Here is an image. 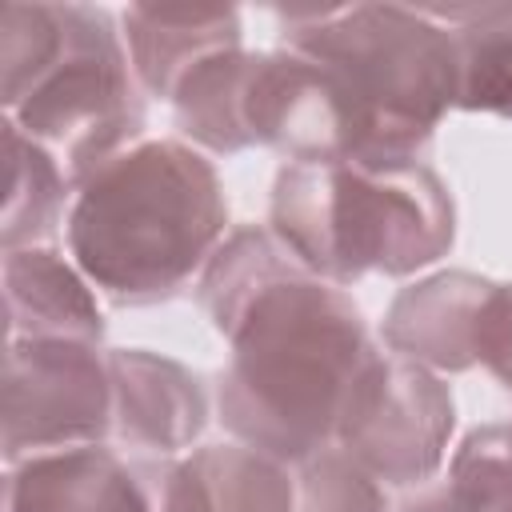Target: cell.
Instances as JSON below:
<instances>
[{
  "label": "cell",
  "mask_w": 512,
  "mask_h": 512,
  "mask_svg": "<svg viewBox=\"0 0 512 512\" xmlns=\"http://www.w3.org/2000/svg\"><path fill=\"white\" fill-rule=\"evenodd\" d=\"M276 256L264 236L244 232L208 280L212 316L220 332L236 336L220 404L228 424L252 444L304 456L340 428L372 352L364 348L356 308Z\"/></svg>",
  "instance_id": "6da1fadb"
},
{
  "label": "cell",
  "mask_w": 512,
  "mask_h": 512,
  "mask_svg": "<svg viewBox=\"0 0 512 512\" xmlns=\"http://www.w3.org/2000/svg\"><path fill=\"white\" fill-rule=\"evenodd\" d=\"M220 224L212 168L176 144H148L88 172L68 240L108 296L156 300L200 264Z\"/></svg>",
  "instance_id": "7a4b0ae2"
},
{
  "label": "cell",
  "mask_w": 512,
  "mask_h": 512,
  "mask_svg": "<svg viewBox=\"0 0 512 512\" xmlns=\"http://www.w3.org/2000/svg\"><path fill=\"white\" fill-rule=\"evenodd\" d=\"M272 216L288 252L336 280L408 272L452 240L448 196L412 160H296L276 184Z\"/></svg>",
  "instance_id": "3957f363"
},
{
  "label": "cell",
  "mask_w": 512,
  "mask_h": 512,
  "mask_svg": "<svg viewBox=\"0 0 512 512\" xmlns=\"http://www.w3.org/2000/svg\"><path fill=\"white\" fill-rule=\"evenodd\" d=\"M4 100L12 124L32 140L64 148V156L92 172L108 160V148L132 132L136 100L124 88L120 56L104 28H36L32 36H4Z\"/></svg>",
  "instance_id": "277c9868"
},
{
  "label": "cell",
  "mask_w": 512,
  "mask_h": 512,
  "mask_svg": "<svg viewBox=\"0 0 512 512\" xmlns=\"http://www.w3.org/2000/svg\"><path fill=\"white\" fill-rule=\"evenodd\" d=\"M452 428V400L412 360L368 356L340 416L348 456L392 484L428 476Z\"/></svg>",
  "instance_id": "5b68a950"
},
{
  "label": "cell",
  "mask_w": 512,
  "mask_h": 512,
  "mask_svg": "<svg viewBox=\"0 0 512 512\" xmlns=\"http://www.w3.org/2000/svg\"><path fill=\"white\" fill-rule=\"evenodd\" d=\"M108 424V388L96 356L76 340L8 344L4 444L16 460L32 448H84Z\"/></svg>",
  "instance_id": "8992f818"
},
{
  "label": "cell",
  "mask_w": 512,
  "mask_h": 512,
  "mask_svg": "<svg viewBox=\"0 0 512 512\" xmlns=\"http://www.w3.org/2000/svg\"><path fill=\"white\" fill-rule=\"evenodd\" d=\"M8 512H148L124 464L100 448L28 460L8 480Z\"/></svg>",
  "instance_id": "52a82bcc"
},
{
  "label": "cell",
  "mask_w": 512,
  "mask_h": 512,
  "mask_svg": "<svg viewBox=\"0 0 512 512\" xmlns=\"http://www.w3.org/2000/svg\"><path fill=\"white\" fill-rule=\"evenodd\" d=\"M108 384L116 392L112 420L128 444L176 448L180 440L196 436L204 420L196 380H188L176 364L152 356H112Z\"/></svg>",
  "instance_id": "ba28073f"
},
{
  "label": "cell",
  "mask_w": 512,
  "mask_h": 512,
  "mask_svg": "<svg viewBox=\"0 0 512 512\" xmlns=\"http://www.w3.org/2000/svg\"><path fill=\"white\" fill-rule=\"evenodd\" d=\"M8 328L20 340H92L100 320L80 280L52 252H8Z\"/></svg>",
  "instance_id": "9c48e42d"
},
{
  "label": "cell",
  "mask_w": 512,
  "mask_h": 512,
  "mask_svg": "<svg viewBox=\"0 0 512 512\" xmlns=\"http://www.w3.org/2000/svg\"><path fill=\"white\" fill-rule=\"evenodd\" d=\"M488 296V284L472 276H444L424 284L420 292L400 296L388 336L404 356L464 368L476 344V316Z\"/></svg>",
  "instance_id": "30bf717a"
},
{
  "label": "cell",
  "mask_w": 512,
  "mask_h": 512,
  "mask_svg": "<svg viewBox=\"0 0 512 512\" xmlns=\"http://www.w3.org/2000/svg\"><path fill=\"white\" fill-rule=\"evenodd\" d=\"M288 480L252 452L208 448L188 460L168 488L164 512H288Z\"/></svg>",
  "instance_id": "8fae6325"
},
{
  "label": "cell",
  "mask_w": 512,
  "mask_h": 512,
  "mask_svg": "<svg viewBox=\"0 0 512 512\" xmlns=\"http://www.w3.org/2000/svg\"><path fill=\"white\" fill-rule=\"evenodd\" d=\"M60 172L56 164L36 148V140H24L16 124H8V196H4V240L16 248L20 240H40L56 228L60 212Z\"/></svg>",
  "instance_id": "7c38bea8"
},
{
  "label": "cell",
  "mask_w": 512,
  "mask_h": 512,
  "mask_svg": "<svg viewBox=\"0 0 512 512\" xmlns=\"http://www.w3.org/2000/svg\"><path fill=\"white\" fill-rule=\"evenodd\" d=\"M444 496L460 512H512V432H476L456 456Z\"/></svg>",
  "instance_id": "4fadbf2b"
},
{
  "label": "cell",
  "mask_w": 512,
  "mask_h": 512,
  "mask_svg": "<svg viewBox=\"0 0 512 512\" xmlns=\"http://www.w3.org/2000/svg\"><path fill=\"white\" fill-rule=\"evenodd\" d=\"M460 72H464V84L456 92L460 104L512 112V36L472 44Z\"/></svg>",
  "instance_id": "5bb4252c"
},
{
  "label": "cell",
  "mask_w": 512,
  "mask_h": 512,
  "mask_svg": "<svg viewBox=\"0 0 512 512\" xmlns=\"http://www.w3.org/2000/svg\"><path fill=\"white\" fill-rule=\"evenodd\" d=\"M304 512H380V492L368 484L360 464L328 456L308 472Z\"/></svg>",
  "instance_id": "9a60e30c"
},
{
  "label": "cell",
  "mask_w": 512,
  "mask_h": 512,
  "mask_svg": "<svg viewBox=\"0 0 512 512\" xmlns=\"http://www.w3.org/2000/svg\"><path fill=\"white\" fill-rule=\"evenodd\" d=\"M472 356L484 360L504 384H512V288H488L476 316Z\"/></svg>",
  "instance_id": "2e32d148"
}]
</instances>
